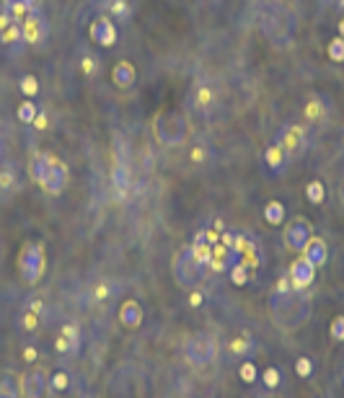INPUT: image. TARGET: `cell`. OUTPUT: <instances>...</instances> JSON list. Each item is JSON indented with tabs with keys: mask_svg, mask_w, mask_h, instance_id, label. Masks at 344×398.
Instances as JSON below:
<instances>
[{
	"mask_svg": "<svg viewBox=\"0 0 344 398\" xmlns=\"http://www.w3.org/2000/svg\"><path fill=\"white\" fill-rule=\"evenodd\" d=\"M101 11L114 23L132 21V3L129 0H101Z\"/></svg>",
	"mask_w": 344,
	"mask_h": 398,
	"instance_id": "20",
	"label": "cell"
},
{
	"mask_svg": "<svg viewBox=\"0 0 344 398\" xmlns=\"http://www.w3.org/2000/svg\"><path fill=\"white\" fill-rule=\"evenodd\" d=\"M23 31V44L29 47H42L47 42V34H50V23H47V16H44L42 8H34L26 14V18L21 21Z\"/></svg>",
	"mask_w": 344,
	"mask_h": 398,
	"instance_id": "8",
	"label": "cell"
},
{
	"mask_svg": "<svg viewBox=\"0 0 344 398\" xmlns=\"http://www.w3.org/2000/svg\"><path fill=\"white\" fill-rule=\"evenodd\" d=\"M0 8H3V11H6L16 23H21L23 18H26V14H29V8L23 6L21 0H3V6Z\"/></svg>",
	"mask_w": 344,
	"mask_h": 398,
	"instance_id": "38",
	"label": "cell"
},
{
	"mask_svg": "<svg viewBox=\"0 0 344 398\" xmlns=\"http://www.w3.org/2000/svg\"><path fill=\"white\" fill-rule=\"evenodd\" d=\"M215 85L210 78H197L192 85V93H189V104H192L194 112L200 114H208L215 104Z\"/></svg>",
	"mask_w": 344,
	"mask_h": 398,
	"instance_id": "14",
	"label": "cell"
},
{
	"mask_svg": "<svg viewBox=\"0 0 344 398\" xmlns=\"http://www.w3.org/2000/svg\"><path fill=\"white\" fill-rule=\"evenodd\" d=\"M47 271V251L42 241H26L18 251V274L26 284H39Z\"/></svg>",
	"mask_w": 344,
	"mask_h": 398,
	"instance_id": "3",
	"label": "cell"
},
{
	"mask_svg": "<svg viewBox=\"0 0 344 398\" xmlns=\"http://www.w3.org/2000/svg\"><path fill=\"white\" fill-rule=\"evenodd\" d=\"M329 112H331L329 101L323 99L321 93L308 96V101L303 104V119L308 122V124H321V122L329 117Z\"/></svg>",
	"mask_w": 344,
	"mask_h": 398,
	"instance_id": "17",
	"label": "cell"
},
{
	"mask_svg": "<svg viewBox=\"0 0 344 398\" xmlns=\"http://www.w3.org/2000/svg\"><path fill=\"white\" fill-rule=\"evenodd\" d=\"M187 158H189V163L192 166H205V163H210V158H213V148H210L208 142L197 140V142L189 145Z\"/></svg>",
	"mask_w": 344,
	"mask_h": 398,
	"instance_id": "30",
	"label": "cell"
},
{
	"mask_svg": "<svg viewBox=\"0 0 344 398\" xmlns=\"http://www.w3.org/2000/svg\"><path fill=\"white\" fill-rule=\"evenodd\" d=\"M264 163L272 173H282V171L287 168V163H290V158L285 156V150H282L277 142H269L264 150Z\"/></svg>",
	"mask_w": 344,
	"mask_h": 398,
	"instance_id": "26",
	"label": "cell"
},
{
	"mask_svg": "<svg viewBox=\"0 0 344 398\" xmlns=\"http://www.w3.org/2000/svg\"><path fill=\"white\" fill-rule=\"evenodd\" d=\"M78 70L83 78L88 80H96L99 78V72H101V60L94 55V52H83L78 60Z\"/></svg>",
	"mask_w": 344,
	"mask_h": 398,
	"instance_id": "29",
	"label": "cell"
},
{
	"mask_svg": "<svg viewBox=\"0 0 344 398\" xmlns=\"http://www.w3.org/2000/svg\"><path fill=\"white\" fill-rule=\"evenodd\" d=\"M337 31H339V36H342V39H344V16H342V18H339V26H337Z\"/></svg>",
	"mask_w": 344,
	"mask_h": 398,
	"instance_id": "49",
	"label": "cell"
},
{
	"mask_svg": "<svg viewBox=\"0 0 344 398\" xmlns=\"http://www.w3.org/2000/svg\"><path fill=\"white\" fill-rule=\"evenodd\" d=\"M306 199L316 207L323 205V199H326V186H323V181H318V178L308 181V186H306Z\"/></svg>",
	"mask_w": 344,
	"mask_h": 398,
	"instance_id": "36",
	"label": "cell"
},
{
	"mask_svg": "<svg viewBox=\"0 0 344 398\" xmlns=\"http://www.w3.org/2000/svg\"><path fill=\"white\" fill-rule=\"evenodd\" d=\"M254 398H267V396H254Z\"/></svg>",
	"mask_w": 344,
	"mask_h": 398,
	"instance_id": "52",
	"label": "cell"
},
{
	"mask_svg": "<svg viewBox=\"0 0 344 398\" xmlns=\"http://www.w3.org/2000/svg\"><path fill=\"white\" fill-rule=\"evenodd\" d=\"M23 6L29 8V11H34V8H39V0H21Z\"/></svg>",
	"mask_w": 344,
	"mask_h": 398,
	"instance_id": "48",
	"label": "cell"
},
{
	"mask_svg": "<svg viewBox=\"0 0 344 398\" xmlns=\"http://www.w3.org/2000/svg\"><path fill=\"white\" fill-rule=\"evenodd\" d=\"M50 114H47V109L39 107V114H36V119L31 122V129H36V132H47L50 129Z\"/></svg>",
	"mask_w": 344,
	"mask_h": 398,
	"instance_id": "46",
	"label": "cell"
},
{
	"mask_svg": "<svg viewBox=\"0 0 344 398\" xmlns=\"http://www.w3.org/2000/svg\"><path fill=\"white\" fill-rule=\"evenodd\" d=\"M287 279H290V287L293 290H308L316 279V267L306 259H295L290 264V271H287Z\"/></svg>",
	"mask_w": 344,
	"mask_h": 398,
	"instance_id": "16",
	"label": "cell"
},
{
	"mask_svg": "<svg viewBox=\"0 0 344 398\" xmlns=\"http://www.w3.org/2000/svg\"><path fill=\"white\" fill-rule=\"evenodd\" d=\"M329 336H331V341L344 344V316H337V318L329 323Z\"/></svg>",
	"mask_w": 344,
	"mask_h": 398,
	"instance_id": "45",
	"label": "cell"
},
{
	"mask_svg": "<svg viewBox=\"0 0 344 398\" xmlns=\"http://www.w3.org/2000/svg\"><path fill=\"white\" fill-rule=\"evenodd\" d=\"M39 357H42V352L36 349V344H23V347H21V360H23V365H29V367H34V365L39 362Z\"/></svg>",
	"mask_w": 344,
	"mask_h": 398,
	"instance_id": "43",
	"label": "cell"
},
{
	"mask_svg": "<svg viewBox=\"0 0 344 398\" xmlns=\"http://www.w3.org/2000/svg\"><path fill=\"white\" fill-rule=\"evenodd\" d=\"M228 352L233 357H238V360H251L254 352H257V341H254V336L249 331H241V334L228 341Z\"/></svg>",
	"mask_w": 344,
	"mask_h": 398,
	"instance_id": "22",
	"label": "cell"
},
{
	"mask_svg": "<svg viewBox=\"0 0 344 398\" xmlns=\"http://www.w3.org/2000/svg\"><path fill=\"white\" fill-rule=\"evenodd\" d=\"M47 383H50V393H55V396H63V393L70 391L72 377H70V372L63 367V365H55V367L47 372Z\"/></svg>",
	"mask_w": 344,
	"mask_h": 398,
	"instance_id": "24",
	"label": "cell"
},
{
	"mask_svg": "<svg viewBox=\"0 0 344 398\" xmlns=\"http://www.w3.org/2000/svg\"><path fill=\"white\" fill-rule=\"evenodd\" d=\"M23 308H29V311L36 313L39 318L47 321V311H50V308H47V300H42V298H29L26 303H23Z\"/></svg>",
	"mask_w": 344,
	"mask_h": 398,
	"instance_id": "44",
	"label": "cell"
},
{
	"mask_svg": "<svg viewBox=\"0 0 344 398\" xmlns=\"http://www.w3.org/2000/svg\"><path fill=\"white\" fill-rule=\"evenodd\" d=\"M68 181H70V168H68V163H65L63 158L52 156L50 173H47V178H44L42 189L50 194V197H60V194L68 189Z\"/></svg>",
	"mask_w": 344,
	"mask_h": 398,
	"instance_id": "10",
	"label": "cell"
},
{
	"mask_svg": "<svg viewBox=\"0 0 344 398\" xmlns=\"http://www.w3.org/2000/svg\"><path fill=\"white\" fill-rule=\"evenodd\" d=\"M42 323H44V318H39V316L31 313L29 308H21L18 316H16V326H18L21 334H34V331L42 328Z\"/></svg>",
	"mask_w": 344,
	"mask_h": 398,
	"instance_id": "28",
	"label": "cell"
},
{
	"mask_svg": "<svg viewBox=\"0 0 344 398\" xmlns=\"http://www.w3.org/2000/svg\"><path fill=\"white\" fill-rule=\"evenodd\" d=\"M88 34L99 47H114L119 34H117V23L109 18V16L99 14L91 18V26H88Z\"/></svg>",
	"mask_w": 344,
	"mask_h": 398,
	"instance_id": "15",
	"label": "cell"
},
{
	"mask_svg": "<svg viewBox=\"0 0 344 398\" xmlns=\"http://www.w3.org/2000/svg\"><path fill=\"white\" fill-rule=\"evenodd\" d=\"M337 6H339V8H342V11H344V0H337Z\"/></svg>",
	"mask_w": 344,
	"mask_h": 398,
	"instance_id": "51",
	"label": "cell"
},
{
	"mask_svg": "<svg viewBox=\"0 0 344 398\" xmlns=\"http://www.w3.org/2000/svg\"><path fill=\"white\" fill-rule=\"evenodd\" d=\"M50 393V383H47V370L29 367L21 377V398H44Z\"/></svg>",
	"mask_w": 344,
	"mask_h": 398,
	"instance_id": "13",
	"label": "cell"
},
{
	"mask_svg": "<svg viewBox=\"0 0 344 398\" xmlns=\"http://www.w3.org/2000/svg\"><path fill=\"white\" fill-rule=\"evenodd\" d=\"M114 295H117L114 279H99V282H94L91 290H88V303H91V306H101V303H109Z\"/></svg>",
	"mask_w": 344,
	"mask_h": 398,
	"instance_id": "23",
	"label": "cell"
},
{
	"mask_svg": "<svg viewBox=\"0 0 344 398\" xmlns=\"http://www.w3.org/2000/svg\"><path fill=\"white\" fill-rule=\"evenodd\" d=\"M217 339L210 331H197L187 339V347H184V360H187L192 367H208L217 360Z\"/></svg>",
	"mask_w": 344,
	"mask_h": 398,
	"instance_id": "4",
	"label": "cell"
},
{
	"mask_svg": "<svg viewBox=\"0 0 344 398\" xmlns=\"http://www.w3.org/2000/svg\"><path fill=\"white\" fill-rule=\"evenodd\" d=\"M18 91H21V96H26V99H34L42 93V80L36 78L34 72H23L21 78H18Z\"/></svg>",
	"mask_w": 344,
	"mask_h": 398,
	"instance_id": "32",
	"label": "cell"
},
{
	"mask_svg": "<svg viewBox=\"0 0 344 398\" xmlns=\"http://www.w3.org/2000/svg\"><path fill=\"white\" fill-rule=\"evenodd\" d=\"M109 189L117 202H124L132 192V168H129L127 156L122 153V142L114 140V161L109 171Z\"/></svg>",
	"mask_w": 344,
	"mask_h": 398,
	"instance_id": "5",
	"label": "cell"
},
{
	"mask_svg": "<svg viewBox=\"0 0 344 398\" xmlns=\"http://www.w3.org/2000/svg\"><path fill=\"white\" fill-rule=\"evenodd\" d=\"M205 277H208V269L197 262L194 251L189 249V246H184V249L176 254V259H173V279H176V284L184 287V290H192V287H197Z\"/></svg>",
	"mask_w": 344,
	"mask_h": 398,
	"instance_id": "6",
	"label": "cell"
},
{
	"mask_svg": "<svg viewBox=\"0 0 344 398\" xmlns=\"http://www.w3.org/2000/svg\"><path fill=\"white\" fill-rule=\"evenodd\" d=\"M3 156H6V142H3V137H0V161H3Z\"/></svg>",
	"mask_w": 344,
	"mask_h": 398,
	"instance_id": "50",
	"label": "cell"
},
{
	"mask_svg": "<svg viewBox=\"0 0 344 398\" xmlns=\"http://www.w3.org/2000/svg\"><path fill=\"white\" fill-rule=\"evenodd\" d=\"M50 161H52L50 150H34L29 158V176L34 178L39 186L44 184V178L50 173Z\"/></svg>",
	"mask_w": 344,
	"mask_h": 398,
	"instance_id": "21",
	"label": "cell"
},
{
	"mask_svg": "<svg viewBox=\"0 0 344 398\" xmlns=\"http://www.w3.org/2000/svg\"><path fill=\"white\" fill-rule=\"evenodd\" d=\"M313 370H316V362L308 355H301L295 360V375L301 377V380H308V377L313 375Z\"/></svg>",
	"mask_w": 344,
	"mask_h": 398,
	"instance_id": "40",
	"label": "cell"
},
{
	"mask_svg": "<svg viewBox=\"0 0 344 398\" xmlns=\"http://www.w3.org/2000/svg\"><path fill=\"white\" fill-rule=\"evenodd\" d=\"M112 83H114L119 91H129V88L137 83L135 65L129 63V60H119V63L112 68Z\"/></svg>",
	"mask_w": 344,
	"mask_h": 398,
	"instance_id": "19",
	"label": "cell"
},
{
	"mask_svg": "<svg viewBox=\"0 0 344 398\" xmlns=\"http://www.w3.org/2000/svg\"><path fill=\"white\" fill-rule=\"evenodd\" d=\"M36 114H39V104H36L34 99H23L18 107H16V119L21 122V124H26V127H31V122L36 119Z\"/></svg>",
	"mask_w": 344,
	"mask_h": 398,
	"instance_id": "34",
	"label": "cell"
},
{
	"mask_svg": "<svg viewBox=\"0 0 344 398\" xmlns=\"http://www.w3.org/2000/svg\"><path fill=\"white\" fill-rule=\"evenodd\" d=\"M342 199H344V186H342Z\"/></svg>",
	"mask_w": 344,
	"mask_h": 398,
	"instance_id": "53",
	"label": "cell"
},
{
	"mask_svg": "<svg viewBox=\"0 0 344 398\" xmlns=\"http://www.w3.org/2000/svg\"><path fill=\"white\" fill-rule=\"evenodd\" d=\"M11 23H16V21L6 14V11H3V8H0V31H6V28L11 26Z\"/></svg>",
	"mask_w": 344,
	"mask_h": 398,
	"instance_id": "47",
	"label": "cell"
},
{
	"mask_svg": "<svg viewBox=\"0 0 344 398\" xmlns=\"http://www.w3.org/2000/svg\"><path fill=\"white\" fill-rule=\"evenodd\" d=\"M83 347V328L75 323V321H68L63 323L55 336V352L60 357H75Z\"/></svg>",
	"mask_w": 344,
	"mask_h": 398,
	"instance_id": "9",
	"label": "cell"
},
{
	"mask_svg": "<svg viewBox=\"0 0 344 398\" xmlns=\"http://www.w3.org/2000/svg\"><path fill=\"white\" fill-rule=\"evenodd\" d=\"M228 279L236 284V287H244V284H249V279H251V269L246 267L244 262L233 264V267L228 269Z\"/></svg>",
	"mask_w": 344,
	"mask_h": 398,
	"instance_id": "39",
	"label": "cell"
},
{
	"mask_svg": "<svg viewBox=\"0 0 344 398\" xmlns=\"http://www.w3.org/2000/svg\"><path fill=\"white\" fill-rule=\"evenodd\" d=\"M326 55H329L331 63H344V39L342 36H334L326 47Z\"/></svg>",
	"mask_w": 344,
	"mask_h": 398,
	"instance_id": "41",
	"label": "cell"
},
{
	"mask_svg": "<svg viewBox=\"0 0 344 398\" xmlns=\"http://www.w3.org/2000/svg\"><path fill=\"white\" fill-rule=\"evenodd\" d=\"M303 259L313 264L316 269H318V267H323V264H326V259H329V246H326V241H321V238H311L308 246L303 249Z\"/></svg>",
	"mask_w": 344,
	"mask_h": 398,
	"instance_id": "25",
	"label": "cell"
},
{
	"mask_svg": "<svg viewBox=\"0 0 344 398\" xmlns=\"http://www.w3.org/2000/svg\"><path fill=\"white\" fill-rule=\"evenodd\" d=\"M0 47H6L11 55H18L23 47V31L21 23H11L6 31H0Z\"/></svg>",
	"mask_w": 344,
	"mask_h": 398,
	"instance_id": "27",
	"label": "cell"
},
{
	"mask_svg": "<svg viewBox=\"0 0 344 398\" xmlns=\"http://www.w3.org/2000/svg\"><path fill=\"white\" fill-rule=\"evenodd\" d=\"M259 380L264 383V388L267 391H277L282 385V372H280V367L277 365H267L262 372H259Z\"/></svg>",
	"mask_w": 344,
	"mask_h": 398,
	"instance_id": "35",
	"label": "cell"
},
{
	"mask_svg": "<svg viewBox=\"0 0 344 398\" xmlns=\"http://www.w3.org/2000/svg\"><path fill=\"white\" fill-rule=\"evenodd\" d=\"M282 238H285L287 249L295 251V254H303V249H306V246H308V241L313 238L311 222L306 220V217H295V220H290V225L285 227Z\"/></svg>",
	"mask_w": 344,
	"mask_h": 398,
	"instance_id": "11",
	"label": "cell"
},
{
	"mask_svg": "<svg viewBox=\"0 0 344 398\" xmlns=\"http://www.w3.org/2000/svg\"><path fill=\"white\" fill-rule=\"evenodd\" d=\"M153 135L156 140L163 145V148H179L187 142L189 135V122L187 117L176 109H168V112H161L153 119Z\"/></svg>",
	"mask_w": 344,
	"mask_h": 398,
	"instance_id": "2",
	"label": "cell"
},
{
	"mask_svg": "<svg viewBox=\"0 0 344 398\" xmlns=\"http://www.w3.org/2000/svg\"><path fill=\"white\" fill-rule=\"evenodd\" d=\"M21 173L14 161H0V202H11L21 192Z\"/></svg>",
	"mask_w": 344,
	"mask_h": 398,
	"instance_id": "12",
	"label": "cell"
},
{
	"mask_svg": "<svg viewBox=\"0 0 344 398\" xmlns=\"http://www.w3.org/2000/svg\"><path fill=\"white\" fill-rule=\"evenodd\" d=\"M117 318H119V323H122L124 328H129V331H135V328L143 326L145 311H143V306H140L137 300H124L122 306H119V313H117Z\"/></svg>",
	"mask_w": 344,
	"mask_h": 398,
	"instance_id": "18",
	"label": "cell"
},
{
	"mask_svg": "<svg viewBox=\"0 0 344 398\" xmlns=\"http://www.w3.org/2000/svg\"><path fill=\"white\" fill-rule=\"evenodd\" d=\"M0 398H21V377L14 372H3L0 375Z\"/></svg>",
	"mask_w": 344,
	"mask_h": 398,
	"instance_id": "31",
	"label": "cell"
},
{
	"mask_svg": "<svg viewBox=\"0 0 344 398\" xmlns=\"http://www.w3.org/2000/svg\"><path fill=\"white\" fill-rule=\"evenodd\" d=\"M274 142H277V145L285 150V156L293 161V158H298L303 150L308 148V129L303 127V124H298V122L285 124V127L277 132V140Z\"/></svg>",
	"mask_w": 344,
	"mask_h": 398,
	"instance_id": "7",
	"label": "cell"
},
{
	"mask_svg": "<svg viewBox=\"0 0 344 398\" xmlns=\"http://www.w3.org/2000/svg\"><path fill=\"white\" fill-rule=\"evenodd\" d=\"M238 380L246 385H254L259 380V367L251 360H241V365H238Z\"/></svg>",
	"mask_w": 344,
	"mask_h": 398,
	"instance_id": "37",
	"label": "cell"
},
{
	"mask_svg": "<svg viewBox=\"0 0 344 398\" xmlns=\"http://www.w3.org/2000/svg\"><path fill=\"white\" fill-rule=\"evenodd\" d=\"M187 303H189V308H202L205 303H208V292H205L200 284H197V287L187 290Z\"/></svg>",
	"mask_w": 344,
	"mask_h": 398,
	"instance_id": "42",
	"label": "cell"
},
{
	"mask_svg": "<svg viewBox=\"0 0 344 398\" xmlns=\"http://www.w3.org/2000/svg\"><path fill=\"white\" fill-rule=\"evenodd\" d=\"M269 316L280 331H298L313 316L308 290H287L269 295Z\"/></svg>",
	"mask_w": 344,
	"mask_h": 398,
	"instance_id": "1",
	"label": "cell"
},
{
	"mask_svg": "<svg viewBox=\"0 0 344 398\" xmlns=\"http://www.w3.org/2000/svg\"><path fill=\"white\" fill-rule=\"evenodd\" d=\"M287 217V210L285 205H282L280 199H269L264 207V220L269 222V225H282Z\"/></svg>",
	"mask_w": 344,
	"mask_h": 398,
	"instance_id": "33",
	"label": "cell"
}]
</instances>
